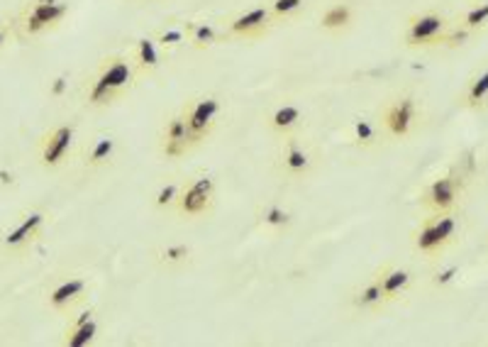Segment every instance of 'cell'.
Returning <instances> with one entry per match:
<instances>
[{
  "instance_id": "cell-1",
  "label": "cell",
  "mask_w": 488,
  "mask_h": 347,
  "mask_svg": "<svg viewBox=\"0 0 488 347\" xmlns=\"http://www.w3.org/2000/svg\"><path fill=\"white\" fill-rule=\"evenodd\" d=\"M137 81L139 74L130 54H107L98 59L93 71L83 79L81 96L88 108H110L135 91Z\"/></svg>"
},
{
  "instance_id": "cell-2",
  "label": "cell",
  "mask_w": 488,
  "mask_h": 347,
  "mask_svg": "<svg viewBox=\"0 0 488 347\" xmlns=\"http://www.w3.org/2000/svg\"><path fill=\"white\" fill-rule=\"evenodd\" d=\"M461 240V216L459 210L445 213H425L415 230L410 233V245L415 255L428 259L429 264L447 257L449 249H454Z\"/></svg>"
},
{
  "instance_id": "cell-3",
  "label": "cell",
  "mask_w": 488,
  "mask_h": 347,
  "mask_svg": "<svg viewBox=\"0 0 488 347\" xmlns=\"http://www.w3.org/2000/svg\"><path fill=\"white\" fill-rule=\"evenodd\" d=\"M67 0H25L12 18V28L18 37H42L64 25L68 18Z\"/></svg>"
},
{
  "instance_id": "cell-4",
  "label": "cell",
  "mask_w": 488,
  "mask_h": 347,
  "mask_svg": "<svg viewBox=\"0 0 488 347\" xmlns=\"http://www.w3.org/2000/svg\"><path fill=\"white\" fill-rule=\"evenodd\" d=\"M51 216L44 209H28L10 220L0 233V249L8 257H25L44 238Z\"/></svg>"
},
{
  "instance_id": "cell-5",
  "label": "cell",
  "mask_w": 488,
  "mask_h": 347,
  "mask_svg": "<svg viewBox=\"0 0 488 347\" xmlns=\"http://www.w3.org/2000/svg\"><path fill=\"white\" fill-rule=\"evenodd\" d=\"M315 167H318V149L312 147L311 139L303 138V132L279 139V149H276V174H279L283 181L295 184V181L311 179Z\"/></svg>"
},
{
  "instance_id": "cell-6",
  "label": "cell",
  "mask_w": 488,
  "mask_h": 347,
  "mask_svg": "<svg viewBox=\"0 0 488 347\" xmlns=\"http://www.w3.org/2000/svg\"><path fill=\"white\" fill-rule=\"evenodd\" d=\"M217 209V181L210 174H191L185 177L178 201H176L174 216L181 220H201L213 216Z\"/></svg>"
},
{
  "instance_id": "cell-7",
  "label": "cell",
  "mask_w": 488,
  "mask_h": 347,
  "mask_svg": "<svg viewBox=\"0 0 488 347\" xmlns=\"http://www.w3.org/2000/svg\"><path fill=\"white\" fill-rule=\"evenodd\" d=\"M88 296H91V284L83 274L76 272L51 274L44 284V304L57 316L67 318L76 308L86 306Z\"/></svg>"
},
{
  "instance_id": "cell-8",
  "label": "cell",
  "mask_w": 488,
  "mask_h": 347,
  "mask_svg": "<svg viewBox=\"0 0 488 347\" xmlns=\"http://www.w3.org/2000/svg\"><path fill=\"white\" fill-rule=\"evenodd\" d=\"M420 120H422V108H420L418 96L410 93V91H400L396 96H390L383 103L379 115V122L383 132H386V138L393 139L410 138L420 128Z\"/></svg>"
},
{
  "instance_id": "cell-9",
  "label": "cell",
  "mask_w": 488,
  "mask_h": 347,
  "mask_svg": "<svg viewBox=\"0 0 488 347\" xmlns=\"http://www.w3.org/2000/svg\"><path fill=\"white\" fill-rule=\"evenodd\" d=\"M468 179L459 169H449L437 179L425 184L420 191V209L425 213H445V210H459L467 199Z\"/></svg>"
},
{
  "instance_id": "cell-10",
  "label": "cell",
  "mask_w": 488,
  "mask_h": 347,
  "mask_svg": "<svg viewBox=\"0 0 488 347\" xmlns=\"http://www.w3.org/2000/svg\"><path fill=\"white\" fill-rule=\"evenodd\" d=\"M452 18L439 11H422L410 15L403 30V42L408 50H435L445 44Z\"/></svg>"
},
{
  "instance_id": "cell-11",
  "label": "cell",
  "mask_w": 488,
  "mask_h": 347,
  "mask_svg": "<svg viewBox=\"0 0 488 347\" xmlns=\"http://www.w3.org/2000/svg\"><path fill=\"white\" fill-rule=\"evenodd\" d=\"M74 154H78V132L74 122H59L37 139V162L47 171L61 169Z\"/></svg>"
},
{
  "instance_id": "cell-12",
  "label": "cell",
  "mask_w": 488,
  "mask_h": 347,
  "mask_svg": "<svg viewBox=\"0 0 488 347\" xmlns=\"http://www.w3.org/2000/svg\"><path fill=\"white\" fill-rule=\"evenodd\" d=\"M276 28L269 5L266 3H256L249 8L232 12L230 18L223 20L224 40H240V42H259L269 37Z\"/></svg>"
},
{
  "instance_id": "cell-13",
  "label": "cell",
  "mask_w": 488,
  "mask_h": 347,
  "mask_svg": "<svg viewBox=\"0 0 488 347\" xmlns=\"http://www.w3.org/2000/svg\"><path fill=\"white\" fill-rule=\"evenodd\" d=\"M223 100L217 99L215 93H201V96H191L185 100L184 108H181V115L188 122V128L193 132L198 147L210 139L220 120H223Z\"/></svg>"
},
{
  "instance_id": "cell-14",
  "label": "cell",
  "mask_w": 488,
  "mask_h": 347,
  "mask_svg": "<svg viewBox=\"0 0 488 347\" xmlns=\"http://www.w3.org/2000/svg\"><path fill=\"white\" fill-rule=\"evenodd\" d=\"M120 152H122L120 138L106 130V132H96L93 138L86 139V145L78 147V162L88 174H100V171L115 167Z\"/></svg>"
},
{
  "instance_id": "cell-15",
  "label": "cell",
  "mask_w": 488,
  "mask_h": 347,
  "mask_svg": "<svg viewBox=\"0 0 488 347\" xmlns=\"http://www.w3.org/2000/svg\"><path fill=\"white\" fill-rule=\"evenodd\" d=\"M195 147H198V142H195L193 132L188 128L185 118L181 115V110L171 113L164 120L161 135H159V152H161V157L176 162V159H184L185 154H191Z\"/></svg>"
},
{
  "instance_id": "cell-16",
  "label": "cell",
  "mask_w": 488,
  "mask_h": 347,
  "mask_svg": "<svg viewBox=\"0 0 488 347\" xmlns=\"http://www.w3.org/2000/svg\"><path fill=\"white\" fill-rule=\"evenodd\" d=\"M264 125L273 138L279 139L288 138V135H298V132H303V125H305V110L295 100H281L266 113Z\"/></svg>"
},
{
  "instance_id": "cell-17",
  "label": "cell",
  "mask_w": 488,
  "mask_h": 347,
  "mask_svg": "<svg viewBox=\"0 0 488 347\" xmlns=\"http://www.w3.org/2000/svg\"><path fill=\"white\" fill-rule=\"evenodd\" d=\"M374 274L379 279L381 288H383V296H386L389 304H398L403 298H408L413 294V288H415V274L408 267L396 264V262L381 264Z\"/></svg>"
},
{
  "instance_id": "cell-18",
  "label": "cell",
  "mask_w": 488,
  "mask_h": 347,
  "mask_svg": "<svg viewBox=\"0 0 488 347\" xmlns=\"http://www.w3.org/2000/svg\"><path fill=\"white\" fill-rule=\"evenodd\" d=\"M130 59L135 64L139 79H146V76H154L156 71L164 67L166 54L161 51V47L156 44V40L152 35H142V37H135L132 40V47H130Z\"/></svg>"
},
{
  "instance_id": "cell-19",
  "label": "cell",
  "mask_w": 488,
  "mask_h": 347,
  "mask_svg": "<svg viewBox=\"0 0 488 347\" xmlns=\"http://www.w3.org/2000/svg\"><path fill=\"white\" fill-rule=\"evenodd\" d=\"M350 301L354 311L366 313V316H376V313H381V311H386L390 306L386 296H383V288H381L376 274H371L364 281H359L357 288L351 291Z\"/></svg>"
},
{
  "instance_id": "cell-20",
  "label": "cell",
  "mask_w": 488,
  "mask_h": 347,
  "mask_svg": "<svg viewBox=\"0 0 488 347\" xmlns=\"http://www.w3.org/2000/svg\"><path fill=\"white\" fill-rule=\"evenodd\" d=\"M295 223L291 209H286L281 201H264L262 206L256 209V225L269 233V235H283L288 233Z\"/></svg>"
},
{
  "instance_id": "cell-21",
  "label": "cell",
  "mask_w": 488,
  "mask_h": 347,
  "mask_svg": "<svg viewBox=\"0 0 488 347\" xmlns=\"http://www.w3.org/2000/svg\"><path fill=\"white\" fill-rule=\"evenodd\" d=\"M152 259L161 272H181L195 262V249L188 242H164L152 252Z\"/></svg>"
},
{
  "instance_id": "cell-22",
  "label": "cell",
  "mask_w": 488,
  "mask_h": 347,
  "mask_svg": "<svg viewBox=\"0 0 488 347\" xmlns=\"http://www.w3.org/2000/svg\"><path fill=\"white\" fill-rule=\"evenodd\" d=\"M459 106L471 113H484L488 108V67L474 71L459 93Z\"/></svg>"
},
{
  "instance_id": "cell-23",
  "label": "cell",
  "mask_w": 488,
  "mask_h": 347,
  "mask_svg": "<svg viewBox=\"0 0 488 347\" xmlns=\"http://www.w3.org/2000/svg\"><path fill=\"white\" fill-rule=\"evenodd\" d=\"M354 22H357V11H354L350 0H337L320 12V30L335 35V37L350 32L354 28Z\"/></svg>"
},
{
  "instance_id": "cell-24",
  "label": "cell",
  "mask_w": 488,
  "mask_h": 347,
  "mask_svg": "<svg viewBox=\"0 0 488 347\" xmlns=\"http://www.w3.org/2000/svg\"><path fill=\"white\" fill-rule=\"evenodd\" d=\"M185 35H188V47L195 51L213 50L215 44L224 42L223 22L215 25L208 20H185Z\"/></svg>"
},
{
  "instance_id": "cell-25",
  "label": "cell",
  "mask_w": 488,
  "mask_h": 347,
  "mask_svg": "<svg viewBox=\"0 0 488 347\" xmlns=\"http://www.w3.org/2000/svg\"><path fill=\"white\" fill-rule=\"evenodd\" d=\"M386 139V132L381 128L379 120L369 118V115H357L351 120V145L364 152L379 149Z\"/></svg>"
},
{
  "instance_id": "cell-26",
  "label": "cell",
  "mask_w": 488,
  "mask_h": 347,
  "mask_svg": "<svg viewBox=\"0 0 488 347\" xmlns=\"http://www.w3.org/2000/svg\"><path fill=\"white\" fill-rule=\"evenodd\" d=\"M152 37L156 40V44L161 47V51L166 54V59L176 54V51H181L188 47V35H185V20H164L154 32H152Z\"/></svg>"
},
{
  "instance_id": "cell-27",
  "label": "cell",
  "mask_w": 488,
  "mask_h": 347,
  "mask_svg": "<svg viewBox=\"0 0 488 347\" xmlns=\"http://www.w3.org/2000/svg\"><path fill=\"white\" fill-rule=\"evenodd\" d=\"M454 25H459L461 30H467L468 35H478L488 28V0H471L468 8L459 12L454 18Z\"/></svg>"
},
{
  "instance_id": "cell-28",
  "label": "cell",
  "mask_w": 488,
  "mask_h": 347,
  "mask_svg": "<svg viewBox=\"0 0 488 347\" xmlns=\"http://www.w3.org/2000/svg\"><path fill=\"white\" fill-rule=\"evenodd\" d=\"M98 333H100V320L96 318H91L86 323H81V326H67L64 327V333H61V345L64 347H88L96 343Z\"/></svg>"
},
{
  "instance_id": "cell-29",
  "label": "cell",
  "mask_w": 488,
  "mask_h": 347,
  "mask_svg": "<svg viewBox=\"0 0 488 347\" xmlns=\"http://www.w3.org/2000/svg\"><path fill=\"white\" fill-rule=\"evenodd\" d=\"M181 186H184V179H176V177H169L166 181H161L154 193H152V209L159 210V213H174Z\"/></svg>"
},
{
  "instance_id": "cell-30",
  "label": "cell",
  "mask_w": 488,
  "mask_h": 347,
  "mask_svg": "<svg viewBox=\"0 0 488 347\" xmlns=\"http://www.w3.org/2000/svg\"><path fill=\"white\" fill-rule=\"evenodd\" d=\"M266 5H269L273 22L283 25V22L298 20L303 12H305L308 0H266Z\"/></svg>"
},
{
  "instance_id": "cell-31",
  "label": "cell",
  "mask_w": 488,
  "mask_h": 347,
  "mask_svg": "<svg viewBox=\"0 0 488 347\" xmlns=\"http://www.w3.org/2000/svg\"><path fill=\"white\" fill-rule=\"evenodd\" d=\"M459 274H461V267H459L457 262H445V257H442L437 259V262H432L428 281H429V287L442 291V288L452 287V284L459 279Z\"/></svg>"
},
{
  "instance_id": "cell-32",
  "label": "cell",
  "mask_w": 488,
  "mask_h": 347,
  "mask_svg": "<svg viewBox=\"0 0 488 347\" xmlns=\"http://www.w3.org/2000/svg\"><path fill=\"white\" fill-rule=\"evenodd\" d=\"M68 91V76L67 74H59V76H54V79L49 81L47 86V93L49 99H64Z\"/></svg>"
},
{
  "instance_id": "cell-33",
  "label": "cell",
  "mask_w": 488,
  "mask_h": 347,
  "mask_svg": "<svg viewBox=\"0 0 488 347\" xmlns=\"http://www.w3.org/2000/svg\"><path fill=\"white\" fill-rule=\"evenodd\" d=\"M12 35H15L12 22H0V50H5V47H8V42L12 40Z\"/></svg>"
},
{
  "instance_id": "cell-34",
  "label": "cell",
  "mask_w": 488,
  "mask_h": 347,
  "mask_svg": "<svg viewBox=\"0 0 488 347\" xmlns=\"http://www.w3.org/2000/svg\"><path fill=\"white\" fill-rule=\"evenodd\" d=\"M0 184L3 186H15L18 179H15V171H10V169H0Z\"/></svg>"
}]
</instances>
